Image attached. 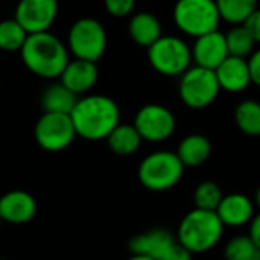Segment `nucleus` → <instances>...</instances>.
<instances>
[{"mask_svg":"<svg viewBox=\"0 0 260 260\" xmlns=\"http://www.w3.org/2000/svg\"><path fill=\"white\" fill-rule=\"evenodd\" d=\"M37 215V201L26 190H9L0 197V218L9 224H26Z\"/></svg>","mask_w":260,"mask_h":260,"instance_id":"obj_14","label":"nucleus"},{"mask_svg":"<svg viewBox=\"0 0 260 260\" xmlns=\"http://www.w3.org/2000/svg\"><path fill=\"white\" fill-rule=\"evenodd\" d=\"M248 66H250L251 82H253L254 85L260 87V49H256V50L248 56Z\"/></svg>","mask_w":260,"mask_h":260,"instance_id":"obj_30","label":"nucleus"},{"mask_svg":"<svg viewBox=\"0 0 260 260\" xmlns=\"http://www.w3.org/2000/svg\"><path fill=\"white\" fill-rule=\"evenodd\" d=\"M104 6L110 15L122 18L133 14L136 0H104Z\"/></svg>","mask_w":260,"mask_h":260,"instance_id":"obj_28","label":"nucleus"},{"mask_svg":"<svg viewBox=\"0 0 260 260\" xmlns=\"http://www.w3.org/2000/svg\"><path fill=\"white\" fill-rule=\"evenodd\" d=\"M225 260H260V248L248 235L232 238L224 247Z\"/></svg>","mask_w":260,"mask_h":260,"instance_id":"obj_26","label":"nucleus"},{"mask_svg":"<svg viewBox=\"0 0 260 260\" xmlns=\"http://www.w3.org/2000/svg\"><path fill=\"white\" fill-rule=\"evenodd\" d=\"M184 169L177 152L155 151L140 161L137 177L145 189L151 192H166L181 181Z\"/></svg>","mask_w":260,"mask_h":260,"instance_id":"obj_4","label":"nucleus"},{"mask_svg":"<svg viewBox=\"0 0 260 260\" xmlns=\"http://www.w3.org/2000/svg\"><path fill=\"white\" fill-rule=\"evenodd\" d=\"M215 75L221 90L229 93H242L253 84L247 58L229 55L215 69Z\"/></svg>","mask_w":260,"mask_h":260,"instance_id":"obj_16","label":"nucleus"},{"mask_svg":"<svg viewBox=\"0 0 260 260\" xmlns=\"http://www.w3.org/2000/svg\"><path fill=\"white\" fill-rule=\"evenodd\" d=\"M161 260H193V254L186 250L180 242H177Z\"/></svg>","mask_w":260,"mask_h":260,"instance_id":"obj_31","label":"nucleus"},{"mask_svg":"<svg viewBox=\"0 0 260 260\" xmlns=\"http://www.w3.org/2000/svg\"><path fill=\"white\" fill-rule=\"evenodd\" d=\"M20 56L26 69L43 79H58L70 61L66 43L49 30L29 34L20 49Z\"/></svg>","mask_w":260,"mask_h":260,"instance_id":"obj_2","label":"nucleus"},{"mask_svg":"<svg viewBox=\"0 0 260 260\" xmlns=\"http://www.w3.org/2000/svg\"><path fill=\"white\" fill-rule=\"evenodd\" d=\"M254 201L244 193H229L224 195L218 209L215 210L224 227L241 229L248 225L254 216Z\"/></svg>","mask_w":260,"mask_h":260,"instance_id":"obj_15","label":"nucleus"},{"mask_svg":"<svg viewBox=\"0 0 260 260\" xmlns=\"http://www.w3.org/2000/svg\"><path fill=\"white\" fill-rule=\"evenodd\" d=\"M58 0H18L14 18L27 34L46 32L58 15Z\"/></svg>","mask_w":260,"mask_h":260,"instance_id":"obj_11","label":"nucleus"},{"mask_svg":"<svg viewBox=\"0 0 260 260\" xmlns=\"http://www.w3.org/2000/svg\"><path fill=\"white\" fill-rule=\"evenodd\" d=\"M78 96L70 91L61 82L50 84L41 93V108L43 113H59V114H70Z\"/></svg>","mask_w":260,"mask_h":260,"instance_id":"obj_20","label":"nucleus"},{"mask_svg":"<svg viewBox=\"0 0 260 260\" xmlns=\"http://www.w3.org/2000/svg\"><path fill=\"white\" fill-rule=\"evenodd\" d=\"M128 34L136 44L148 49L163 35L161 23L154 14L142 11L131 15L128 23Z\"/></svg>","mask_w":260,"mask_h":260,"instance_id":"obj_18","label":"nucleus"},{"mask_svg":"<svg viewBox=\"0 0 260 260\" xmlns=\"http://www.w3.org/2000/svg\"><path fill=\"white\" fill-rule=\"evenodd\" d=\"M244 26L248 29V32L251 34L253 40L256 41V44H260V8H257L244 23Z\"/></svg>","mask_w":260,"mask_h":260,"instance_id":"obj_29","label":"nucleus"},{"mask_svg":"<svg viewBox=\"0 0 260 260\" xmlns=\"http://www.w3.org/2000/svg\"><path fill=\"white\" fill-rule=\"evenodd\" d=\"M248 236L251 238V241L260 248V212L254 213L253 219L248 224Z\"/></svg>","mask_w":260,"mask_h":260,"instance_id":"obj_32","label":"nucleus"},{"mask_svg":"<svg viewBox=\"0 0 260 260\" xmlns=\"http://www.w3.org/2000/svg\"><path fill=\"white\" fill-rule=\"evenodd\" d=\"M27 32L15 18L0 20V50L3 52H20L23 47Z\"/></svg>","mask_w":260,"mask_h":260,"instance_id":"obj_25","label":"nucleus"},{"mask_svg":"<svg viewBox=\"0 0 260 260\" xmlns=\"http://www.w3.org/2000/svg\"><path fill=\"white\" fill-rule=\"evenodd\" d=\"M2 224H3V221H2V218H0V227H2Z\"/></svg>","mask_w":260,"mask_h":260,"instance_id":"obj_35","label":"nucleus"},{"mask_svg":"<svg viewBox=\"0 0 260 260\" xmlns=\"http://www.w3.org/2000/svg\"><path fill=\"white\" fill-rule=\"evenodd\" d=\"M175 152L184 168H200L210 158L212 143L203 134H189L180 142Z\"/></svg>","mask_w":260,"mask_h":260,"instance_id":"obj_19","label":"nucleus"},{"mask_svg":"<svg viewBox=\"0 0 260 260\" xmlns=\"http://www.w3.org/2000/svg\"><path fill=\"white\" fill-rule=\"evenodd\" d=\"M108 143V148L116 154L122 157H128L136 154L140 149L142 137L134 125L128 123H119L105 139Z\"/></svg>","mask_w":260,"mask_h":260,"instance_id":"obj_21","label":"nucleus"},{"mask_svg":"<svg viewBox=\"0 0 260 260\" xmlns=\"http://www.w3.org/2000/svg\"><path fill=\"white\" fill-rule=\"evenodd\" d=\"M254 204L257 206L260 209V186L257 187V190H256V195H254Z\"/></svg>","mask_w":260,"mask_h":260,"instance_id":"obj_34","label":"nucleus"},{"mask_svg":"<svg viewBox=\"0 0 260 260\" xmlns=\"http://www.w3.org/2000/svg\"><path fill=\"white\" fill-rule=\"evenodd\" d=\"M221 91L215 70L200 66L189 67L178 84V94L181 102L192 110H203L212 105Z\"/></svg>","mask_w":260,"mask_h":260,"instance_id":"obj_8","label":"nucleus"},{"mask_svg":"<svg viewBox=\"0 0 260 260\" xmlns=\"http://www.w3.org/2000/svg\"><path fill=\"white\" fill-rule=\"evenodd\" d=\"M148 61L163 76H181L192 64V49L183 38L161 35L148 47Z\"/></svg>","mask_w":260,"mask_h":260,"instance_id":"obj_7","label":"nucleus"},{"mask_svg":"<svg viewBox=\"0 0 260 260\" xmlns=\"http://www.w3.org/2000/svg\"><path fill=\"white\" fill-rule=\"evenodd\" d=\"M177 236L166 229H151L133 236L128 242L131 254H142L154 260H161L177 244Z\"/></svg>","mask_w":260,"mask_h":260,"instance_id":"obj_12","label":"nucleus"},{"mask_svg":"<svg viewBox=\"0 0 260 260\" xmlns=\"http://www.w3.org/2000/svg\"><path fill=\"white\" fill-rule=\"evenodd\" d=\"M126 260H154V259H151V257H148V256H142V254H131V257Z\"/></svg>","mask_w":260,"mask_h":260,"instance_id":"obj_33","label":"nucleus"},{"mask_svg":"<svg viewBox=\"0 0 260 260\" xmlns=\"http://www.w3.org/2000/svg\"><path fill=\"white\" fill-rule=\"evenodd\" d=\"M221 20L230 24H244L257 9V0H215Z\"/></svg>","mask_w":260,"mask_h":260,"instance_id":"obj_23","label":"nucleus"},{"mask_svg":"<svg viewBox=\"0 0 260 260\" xmlns=\"http://www.w3.org/2000/svg\"><path fill=\"white\" fill-rule=\"evenodd\" d=\"M224 193L215 181H201L193 190V204L197 209L215 212Z\"/></svg>","mask_w":260,"mask_h":260,"instance_id":"obj_27","label":"nucleus"},{"mask_svg":"<svg viewBox=\"0 0 260 260\" xmlns=\"http://www.w3.org/2000/svg\"><path fill=\"white\" fill-rule=\"evenodd\" d=\"M70 119L78 137L90 142L105 140L120 123V108L110 96L84 94L78 98Z\"/></svg>","mask_w":260,"mask_h":260,"instance_id":"obj_1","label":"nucleus"},{"mask_svg":"<svg viewBox=\"0 0 260 260\" xmlns=\"http://www.w3.org/2000/svg\"><path fill=\"white\" fill-rule=\"evenodd\" d=\"M38 146L47 152H59L69 148L78 137L70 114L43 113L34 128Z\"/></svg>","mask_w":260,"mask_h":260,"instance_id":"obj_9","label":"nucleus"},{"mask_svg":"<svg viewBox=\"0 0 260 260\" xmlns=\"http://www.w3.org/2000/svg\"><path fill=\"white\" fill-rule=\"evenodd\" d=\"M236 126L250 137L260 136V102L248 99L242 101L235 108Z\"/></svg>","mask_w":260,"mask_h":260,"instance_id":"obj_22","label":"nucleus"},{"mask_svg":"<svg viewBox=\"0 0 260 260\" xmlns=\"http://www.w3.org/2000/svg\"><path fill=\"white\" fill-rule=\"evenodd\" d=\"M225 43H227L229 55L247 58V59L254 52V46H256V41L253 40L251 34L244 24L233 26L225 34Z\"/></svg>","mask_w":260,"mask_h":260,"instance_id":"obj_24","label":"nucleus"},{"mask_svg":"<svg viewBox=\"0 0 260 260\" xmlns=\"http://www.w3.org/2000/svg\"><path fill=\"white\" fill-rule=\"evenodd\" d=\"M133 125L139 131L142 140L160 143L172 137L177 128V119L168 107L148 104L136 113Z\"/></svg>","mask_w":260,"mask_h":260,"instance_id":"obj_10","label":"nucleus"},{"mask_svg":"<svg viewBox=\"0 0 260 260\" xmlns=\"http://www.w3.org/2000/svg\"><path fill=\"white\" fill-rule=\"evenodd\" d=\"M224 230L225 227L216 212L195 207L184 215L175 236L192 254H204L221 242Z\"/></svg>","mask_w":260,"mask_h":260,"instance_id":"obj_3","label":"nucleus"},{"mask_svg":"<svg viewBox=\"0 0 260 260\" xmlns=\"http://www.w3.org/2000/svg\"><path fill=\"white\" fill-rule=\"evenodd\" d=\"M99 79V69L96 62L85 59H70L64 67L59 82L66 85L76 96L87 94Z\"/></svg>","mask_w":260,"mask_h":260,"instance_id":"obj_17","label":"nucleus"},{"mask_svg":"<svg viewBox=\"0 0 260 260\" xmlns=\"http://www.w3.org/2000/svg\"><path fill=\"white\" fill-rule=\"evenodd\" d=\"M172 17L175 26L193 38L218 30L221 21L215 0H177Z\"/></svg>","mask_w":260,"mask_h":260,"instance_id":"obj_6","label":"nucleus"},{"mask_svg":"<svg viewBox=\"0 0 260 260\" xmlns=\"http://www.w3.org/2000/svg\"><path fill=\"white\" fill-rule=\"evenodd\" d=\"M108 44V37L104 24L93 17H82L76 20L67 34L69 53L76 59L98 62Z\"/></svg>","mask_w":260,"mask_h":260,"instance_id":"obj_5","label":"nucleus"},{"mask_svg":"<svg viewBox=\"0 0 260 260\" xmlns=\"http://www.w3.org/2000/svg\"><path fill=\"white\" fill-rule=\"evenodd\" d=\"M190 49L195 66L209 70H215L229 56L225 35L219 30H213L195 38V43Z\"/></svg>","mask_w":260,"mask_h":260,"instance_id":"obj_13","label":"nucleus"}]
</instances>
